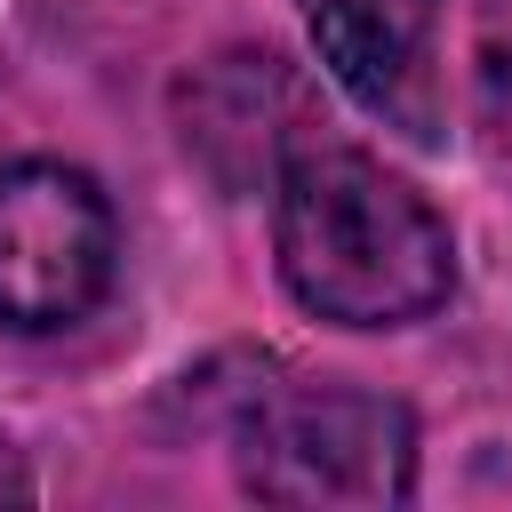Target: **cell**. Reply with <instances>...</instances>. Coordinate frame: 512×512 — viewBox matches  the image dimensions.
<instances>
[{
	"instance_id": "1",
	"label": "cell",
	"mask_w": 512,
	"mask_h": 512,
	"mask_svg": "<svg viewBox=\"0 0 512 512\" xmlns=\"http://www.w3.org/2000/svg\"><path fill=\"white\" fill-rule=\"evenodd\" d=\"M272 256L288 296L336 328H408L448 304V216L352 144H296L272 176Z\"/></svg>"
},
{
	"instance_id": "7",
	"label": "cell",
	"mask_w": 512,
	"mask_h": 512,
	"mask_svg": "<svg viewBox=\"0 0 512 512\" xmlns=\"http://www.w3.org/2000/svg\"><path fill=\"white\" fill-rule=\"evenodd\" d=\"M32 496V472H24V456H16V440L0 432V504H24Z\"/></svg>"
},
{
	"instance_id": "4",
	"label": "cell",
	"mask_w": 512,
	"mask_h": 512,
	"mask_svg": "<svg viewBox=\"0 0 512 512\" xmlns=\"http://www.w3.org/2000/svg\"><path fill=\"white\" fill-rule=\"evenodd\" d=\"M176 136L224 192H248V184H272L280 160L320 136V120H312V88L288 72V56L224 48L176 80Z\"/></svg>"
},
{
	"instance_id": "6",
	"label": "cell",
	"mask_w": 512,
	"mask_h": 512,
	"mask_svg": "<svg viewBox=\"0 0 512 512\" xmlns=\"http://www.w3.org/2000/svg\"><path fill=\"white\" fill-rule=\"evenodd\" d=\"M472 120L496 152H512V0L472 8Z\"/></svg>"
},
{
	"instance_id": "5",
	"label": "cell",
	"mask_w": 512,
	"mask_h": 512,
	"mask_svg": "<svg viewBox=\"0 0 512 512\" xmlns=\"http://www.w3.org/2000/svg\"><path fill=\"white\" fill-rule=\"evenodd\" d=\"M312 24V48L328 64V80L408 128L432 136V32H440V0H296Z\"/></svg>"
},
{
	"instance_id": "2",
	"label": "cell",
	"mask_w": 512,
	"mask_h": 512,
	"mask_svg": "<svg viewBox=\"0 0 512 512\" xmlns=\"http://www.w3.org/2000/svg\"><path fill=\"white\" fill-rule=\"evenodd\" d=\"M248 360L224 424L240 448V488L264 504H408L416 496V416L360 384H264Z\"/></svg>"
},
{
	"instance_id": "3",
	"label": "cell",
	"mask_w": 512,
	"mask_h": 512,
	"mask_svg": "<svg viewBox=\"0 0 512 512\" xmlns=\"http://www.w3.org/2000/svg\"><path fill=\"white\" fill-rule=\"evenodd\" d=\"M120 264L112 200L88 168L8 160L0 168V328L48 336L104 304Z\"/></svg>"
}]
</instances>
